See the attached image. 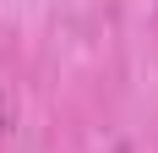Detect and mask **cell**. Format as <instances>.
<instances>
[{"mask_svg":"<svg viewBox=\"0 0 158 153\" xmlns=\"http://www.w3.org/2000/svg\"><path fill=\"white\" fill-rule=\"evenodd\" d=\"M0 131H6V104H0Z\"/></svg>","mask_w":158,"mask_h":153,"instance_id":"1","label":"cell"}]
</instances>
